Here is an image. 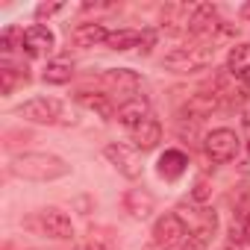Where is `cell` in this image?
I'll use <instances>...</instances> for the list:
<instances>
[{
    "instance_id": "obj_1",
    "label": "cell",
    "mask_w": 250,
    "mask_h": 250,
    "mask_svg": "<svg viewBox=\"0 0 250 250\" xmlns=\"http://www.w3.org/2000/svg\"><path fill=\"white\" fill-rule=\"evenodd\" d=\"M9 171L21 180L50 183V180H62L71 171V165L62 156H53V153H21V156L12 159Z\"/></svg>"
},
{
    "instance_id": "obj_2",
    "label": "cell",
    "mask_w": 250,
    "mask_h": 250,
    "mask_svg": "<svg viewBox=\"0 0 250 250\" xmlns=\"http://www.w3.org/2000/svg\"><path fill=\"white\" fill-rule=\"evenodd\" d=\"M212 53H215V47H209V44H186V47L171 50L162 59V65L174 74H194L212 62Z\"/></svg>"
},
{
    "instance_id": "obj_3",
    "label": "cell",
    "mask_w": 250,
    "mask_h": 250,
    "mask_svg": "<svg viewBox=\"0 0 250 250\" xmlns=\"http://www.w3.org/2000/svg\"><path fill=\"white\" fill-rule=\"evenodd\" d=\"M186 238H188V227H186V221H183L180 215H174V212H165V215L153 224V244H156L159 250H171V247L183 244Z\"/></svg>"
},
{
    "instance_id": "obj_4",
    "label": "cell",
    "mask_w": 250,
    "mask_h": 250,
    "mask_svg": "<svg viewBox=\"0 0 250 250\" xmlns=\"http://www.w3.org/2000/svg\"><path fill=\"white\" fill-rule=\"evenodd\" d=\"M203 150H206V156H209L215 165H224V162L235 159V153H238V136H235L232 130H227V127L212 130V133L203 139Z\"/></svg>"
},
{
    "instance_id": "obj_5",
    "label": "cell",
    "mask_w": 250,
    "mask_h": 250,
    "mask_svg": "<svg viewBox=\"0 0 250 250\" xmlns=\"http://www.w3.org/2000/svg\"><path fill=\"white\" fill-rule=\"evenodd\" d=\"M18 115L33 124H56L62 118V100L56 97H33L18 106Z\"/></svg>"
},
{
    "instance_id": "obj_6",
    "label": "cell",
    "mask_w": 250,
    "mask_h": 250,
    "mask_svg": "<svg viewBox=\"0 0 250 250\" xmlns=\"http://www.w3.org/2000/svg\"><path fill=\"white\" fill-rule=\"evenodd\" d=\"M103 156L115 165L118 174H124L127 180H139L142 177V162H139V153L133 147H127V145H106Z\"/></svg>"
},
{
    "instance_id": "obj_7",
    "label": "cell",
    "mask_w": 250,
    "mask_h": 250,
    "mask_svg": "<svg viewBox=\"0 0 250 250\" xmlns=\"http://www.w3.org/2000/svg\"><path fill=\"white\" fill-rule=\"evenodd\" d=\"M56 44V36L44 27V24H33L21 33V50L30 56V59H39V56H47Z\"/></svg>"
},
{
    "instance_id": "obj_8",
    "label": "cell",
    "mask_w": 250,
    "mask_h": 250,
    "mask_svg": "<svg viewBox=\"0 0 250 250\" xmlns=\"http://www.w3.org/2000/svg\"><path fill=\"white\" fill-rule=\"evenodd\" d=\"M103 83L109 85L112 94H121V97H127V100H133V94H136L139 85H142L139 74L130 71V68H112V71H106V74H103Z\"/></svg>"
},
{
    "instance_id": "obj_9",
    "label": "cell",
    "mask_w": 250,
    "mask_h": 250,
    "mask_svg": "<svg viewBox=\"0 0 250 250\" xmlns=\"http://www.w3.org/2000/svg\"><path fill=\"white\" fill-rule=\"evenodd\" d=\"M224 94L221 91H200V94H194L186 106H183V115H188L191 121H200V118H209L212 112H218L221 109V100Z\"/></svg>"
},
{
    "instance_id": "obj_10",
    "label": "cell",
    "mask_w": 250,
    "mask_h": 250,
    "mask_svg": "<svg viewBox=\"0 0 250 250\" xmlns=\"http://www.w3.org/2000/svg\"><path fill=\"white\" fill-rule=\"evenodd\" d=\"M127 130H136L139 124H145L150 118V103L145 97H133V100H124L118 106V115H115Z\"/></svg>"
},
{
    "instance_id": "obj_11",
    "label": "cell",
    "mask_w": 250,
    "mask_h": 250,
    "mask_svg": "<svg viewBox=\"0 0 250 250\" xmlns=\"http://www.w3.org/2000/svg\"><path fill=\"white\" fill-rule=\"evenodd\" d=\"M227 74L235 83L250 85V44H235L227 53Z\"/></svg>"
},
{
    "instance_id": "obj_12",
    "label": "cell",
    "mask_w": 250,
    "mask_h": 250,
    "mask_svg": "<svg viewBox=\"0 0 250 250\" xmlns=\"http://www.w3.org/2000/svg\"><path fill=\"white\" fill-rule=\"evenodd\" d=\"M42 229H44L50 238H59V241H65V238L74 235L71 218H68L65 212H59V209H44V212H42Z\"/></svg>"
},
{
    "instance_id": "obj_13",
    "label": "cell",
    "mask_w": 250,
    "mask_h": 250,
    "mask_svg": "<svg viewBox=\"0 0 250 250\" xmlns=\"http://www.w3.org/2000/svg\"><path fill=\"white\" fill-rule=\"evenodd\" d=\"M159 142H162V124H159L156 118H147L145 124H139V127L133 130V145H136V150H142V153L153 150Z\"/></svg>"
},
{
    "instance_id": "obj_14",
    "label": "cell",
    "mask_w": 250,
    "mask_h": 250,
    "mask_svg": "<svg viewBox=\"0 0 250 250\" xmlns=\"http://www.w3.org/2000/svg\"><path fill=\"white\" fill-rule=\"evenodd\" d=\"M71 39H74V44L77 47H97V44H103L106 39H109V30L103 27V24H97V21H88V24H80L74 33H71Z\"/></svg>"
},
{
    "instance_id": "obj_15",
    "label": "cell",
    "mask_w": 250,
    "mask_h": 250,
    "mask_svg": "<svg viewBox=\"0 0 250 250\" xmlns=\"http://www.w3.org/2000/svg\"><path fill=\"white\" fill-rule=\"evenodd\" d=\"M124 206H127V212H130L133 218L145 221V218H150L156 200H153V194H147V191H142V188H130L127 197H124Z\"/></svg>"
},
{
    "instance_id": "obj_16",
    "label": "cell",
    "mask_w": 250,
    "mask_h": 250,
    "mask_svg": "<svg viewBox=\"0 0 250 250\" xmlns=\"http://www.w3.org/2000/svg\"><path fill=\"white\" fill-rule=\"evenodd\" d=\"M77 103L80 106H85V109H91V112H97L103 121H112L118 112H115V106H112V100H109V94H91V91H77Z\"/></svg>"
},
{
    "instance_id": "obj_17",
    "label": "cell",
    "mask_w": 250,
    "mask_h": 250,
    "mask_svg": "<svg viewBox=\"0 0 250 250\" xmlns=\"http://www.w3.org/2000/svg\"><path fill=\"white\" fill-rule=\"evenodd\" d=\"M186 168H188V156H186L183 150H165V153L159 156V177H165V180L183 177Z\"/></svg>"
},
{
    "instance_id": "obj_18",
    "label": "cell",
    "mask_w": 250,
    "mask_h": 250,
    "mask_svg": "<svg viewBox=\"0 0 250 250\" xmlns=\"http://www.w3.org/2000/svg\"><path fill=\"white\" fill-rule=\"evenodd\" d=\"M71 77H74V62L71 59H53V62H47V68L42 74V80L47 85H65V83H71Z\"/></svg>"
},
{
    "instance_id": "obj_19",
    "label": "cell",
    "mask_w": 250,
    "mask_h": 250,
    "mask_svg": "<svg viewBox=\"0 0 250 250\" xmlns=\"http://www.w3.org/2000/svg\"><path fill=\"white\" fill-rule=\"evenodd\" d=\"M215 224H218V221H215V215H212L200 229H194V232L180 244V250H206V244H209V238H212V232H215Z\"/></svg>"
},
{
    "instance_id": "obj_20",
    "label": "cell",
    "mask_w": 250,
    "mask_h": 250,
    "mask_svg": "<svg viewBox=\"0 0 250 250\" xmlns=\"http://www.w3.org/2000/svg\"><path fill=\"white\" fill-rule=\"evenodd\" d=\"M139 42H142L139 30H115V33H109L106 47L109 50H130V47H139Z\"/></svg>"
},
{
    "instance_id": "obj_21",
    "label": "cell",
    "mask_w": 250,
    "mask_h": 250,
    "mask_svg": "<svg viewBox=\"0 0 250 250\" xmlns=\"http://www.w3.org/2000/svg\"><path fill=\"white\" fill-rule=\"evenodd\" d=\"M0 80H3V94H12L21 83H30V74L15 65H3L0 68Z\"/></svg>"
},
{
    "instance_id": "obj_22",
    "label": "cell",
    "mask_w": 250,
    "mask_h": 250,
    "mask_svg": "<svg viewBox=\"0 0 250 250\" xmlns=\"http://www.w3.org/2000/svg\"><path fill=\"white\" fill-rule=\"evenodd\" d=\"M153 47H156V30H142V42H139L142 56H150Z\"/></svg>"
},
{
    "instance_id": "obj_23",
    "label": "cell",
    "mask_w": 250,
    "mask_h": 250,
    "mask_svg": "<svg viewBox=\"0 0 250 250\" xmlns=\"http://www.w3.org/2000/svg\"><path fill=\"white\" fill-rule=\"evenodd\" d=\"M15 36H18V30H3V36H0V50H3V53H12L15 47Z\"/></svg>"
},
{
    "instance_id": "obj_24",
    "label": "cell",
    "mask_w": 250,
    "mask_h": 250,
    "mask_svg": "<svg viewBox=\"0 0 250 250\" xmlns=\"http://www.w3.org/2000/svg\"><path fill=\"white\" fill-rule=\"evenodd\" d=\"M56 12H62V3H42V6L36 9V18H50V15H56Z\"/></svg>"
},
{
    "instance_id": "obj_25",
    "label": "cell",
    "mask_w": 250,
    "mask_h": 250,
    "mask_svg": "<svg viewBox=\"0 0 250 250\" xmlns=\"http://www.w3.org/2000/svg\"><path fill=\"white\" fill-rule=\"evenodd\" d=\"M238 229H241V241H244V244H250V212L238 218Z\"/></svg>"
},
{
    "instance_id": "obj_26",
    "label": "cell",
    "mask_w": 250,
    "mask_h": 250,
    "mask_svg": "<svg viewBox=\"0 0 250 250\" xmlns=\"http://www.w3.org/2000/svg\"><path fill=\"white\" fill-rule=\"evenodd\" d=\"M209 194H212V191H209V186L200 180V183L194 186V200H197V203H203V200H209Z\"/></svg>"
},
{
    "instance_id": "obj_27",
    "label": "cell",
    "mask_w": 250,
    "mask_h": 250,
    "mask_svg": "<svg viewBox=\"0 0 250 250\" xmlns=\"http://www.w3.org/2000/svg\"><path fill=\"white\" fill-rule=\"evenodd\" d=\"M77 250H109V247H106L103 241H85V244H83V247H77Z\"/></svg>"
},
{
    "instance_id": "obj_28",
    "label": "cell",
    "mask_w": 250,
    "mask_h": 250,
    "mask_svg": "<svg viewBox=\"0 0 250 250\" xmlns=\"http://www.w3.org/2000/svg\"><path fill=\"white\" fill-rule=\"evenodd\" d=\"M238 15H241V18H244V21H250V3H244V6H241V9H238Z\"/></svg>"
},
{
    "instance_id": "obj_29",
    "label": "cell",
    "mask_w": 250,
    "mask_h": 250,
    "mask_svg": "<svg viewBox=\"0 0 250 250\" xmlns=\"http://www.w3.org/2000/svg\"><path fill=\"white\" fill-rule=\"evenodd\" d=\"M241 121H244V127H250V106L241 112Z\"/></svg>"
},
{
    "instance_id": "obj_30",
    "label": "cell",
    "mask_w": 250,
    "mask_h": 250,
    "mask_svg": "<svg viewBox=\"0 0 250 250\" xmlns=\"http://www.w3.org/2000/svg\"><path fill=\"white\" fill-rule=\"evenodd\" d=\"M247 156H250V142H247Z\"/></svg>"
}]
</instances>
